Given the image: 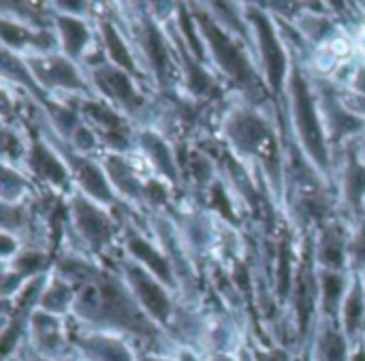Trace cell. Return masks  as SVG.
Here are the masks:
<instances>
[{"label": "cell", "instance_id": "d590c367", "mask_svg": "<svg viewBox=\"0 0 365 361\" xmlns=\"http://www.w3.org/2000/svg\"><path fill=\"white\" fill-rule=\"evenodd\" d=\"M71 141H73V146H75L77 150H90V148L96 146L94 133H92L90 128H86V126H79V128L71 135Z\"/></svg>", "mask_w": 365, "mask_h": 361}, {"label": "cell", "instance_id": "7bdbcfd3", "mask_svg": "<svg viewBox=\"0 0 365 361\" xmlns=\"http://www.w3.org/2000/svg\"><path fill=\"white\" fill-rule=\"evenodd\" d=\"M351 361H365V342H359L357 347H353Z\"/></svg>", "mask_w": 365, "mask_h": 361}, {"label": "cell", "instance_id": "ba28073f", "mask_svg": "<svg viewBox=\"0 0 365 361\" xmlns=\"http://www.w3.org/2000/svg\"><path fill=\"white\" fill-rule=\"evenodd\" d=\"M79 361H137V353L124 338L109 332H75L68 334Z\"/></svg>", "mask_w": 365, "mask_h": 361}, {"label": "cell", "instance_id": "f35d334b", "mask_svg": "<svg viewBox=\"0 0 365 361\" xmlns=\"http://www.w3.org/2000/svg\"><path fill=\"white\" fill-rule=\"evenodd\" d=\"M60 9H64V11H68V15H79V13H83L86 9H88V4L86 2H60Z\"/></svg>", "mask_w": 365, "mask_h": 361}, {"label": "cell", "instance_id": "60d3db41", "mask_svg": "<svg viewBox=\"0 0 365 361\" xmlns=\"http://www.w3.org/2000/svg\"><path fill=\"white\" fill-rule=\"evenodd\" d=\"M15 244H17V242L9 235V231H4V233H2V257H4V259H6L13 250H17Z\"/></svg>", "mask_w": 365, "mask_h": 361}, {"label": "cell", "instance_id": "52a82bcc", "mask_svg": "<svg viewBox=\"0 0 365 361\" xmlns=\"http://www.w3.org/2000/svg\"><path fill=\"white\" fill-rule=\"evenodd\" d=\"M30 345L32 353L43 360H66L73 351L71 338L62 327L60 317L49 315L45 310H34L30 315Z\"/></svg>", "mask_w": 365, "mask_h": 361}, {"label": "cell", "instance_id": "cb8c5ba5", "mask_svg": "<svg viewBox=\"0 0 365 361\" xmlns=\"http://www.w3.org/2000/svg\"><path fill=\"white\" fill-rule=\"evenodd\" d=\"M75 291L71 289L68 283H64L62 278H53L51 285L47 287V291H43L41 300H38V306L41 310L49 312V315H64L68 312V308L75 306Z\"/></svg>", "mask_w": 365, "mask_h": 361}, {"label": "cell", "instance_id": "f6af8a7d", "mask_svg": "<svg viewBox=\"0 0 365 361\" xmlns=\"http://www.w3.org/2000/svg\"><path fill=\"white\" fill-rule=\"evenodd\" d=\"M220 361H237L235 357H229V355H220Z\"/></svg>", "mask_w": 365, "mask_h": 361}, {"label": "cell", "instance_id": "4fadbf2b", "mask_svg": "<svg viewBox=\"0 0 365 361\" xmlns=\"http://www.w3.org/2000/svg\"><path fill=\"white\" fill-rule=\"evenodd\" d=\"M353 345L338 323L325 321L319 330V336L312 347L314 361H351Z\"/></svg>", "mask_w": 365, "mask_h": 361}, {"label": "cell", "instance_id": "603a6c76", "mask_svg": "<svg viewBox=\"0 0 365 361\" xmlns=\"http://www.w3.org/2000/svg\"><path fill=\"white\" fill-rule=\"evenodd\" d=\"M139 39H141L143 51H145L156 77L160 81H165V73H167V66H169V54H167V45H165V39H163L160 30L152 21H148L143 26Z\"/></svg>", "mask_w": 365, "mask_h": 361}, {"label": "cell", "instance_id": "8fae6325", "mask_svg": "<svg viewBox=\"0 0 365 361\" xmlns=\"http://www.w3.org/2000/svg\"><path fill=\"white\" fill-rule=\"evenodd\" d=\"M94 79L98 81V88L122 109L135 111L141 105V98L130 81V75L113 64L109 66H98L94 71Z\"/></svg>", "mask_w": 365, "mask_h": 361}, {"label": "cell", "instance_id": "d4e9b609", "mask_svg": "<svg viewBox=\"0 0 365 361\" xmlns=\"http://www.w3.org/2000/svg\"><path fill=\"white\" fill-rule=\"evenodd\" d=\"M107 176L111 178V182L120 188V193L128 195V197H143L145 195V186L137 180V173L126 165V161L118 158V156H109L105 163Z\"/></svg>", "mask_w": 365, "mask_h": 361}, {"label": "cell", "instance_id": "8992f818", "mask_svg": "<svg viewBox=\"0 0 365 361\" xmlns=\"http://www.w3.org/2000/svg\"><path fill=\"white\" fill-rule=\"evenodd\" d=\"M227 135L233 146L244 154H259L265 161H272L274 154V135L269 124L252 111H240L227 122Z\"/></svg>", "mask_w": 365, "mask_h": 361}, {"label": "cell", "instance_id": "44dd1931", "mask_svg": "<svg viewBox=\"0 0 365 361\" xmlns=\"http://www.w3.org/2000/svg\"><path fill=\"white\" fill-rule=\"evenodd\" d=\"M101 32H103V43L107 47V56L111 58V64L126 71L128 75H139L137 62H135L126 41L122 39V34L113 28V24L101 21Z\"/></svg>", "mask_w": 365, "mask_h": 361}, {"label": "cell", "instance_id": "2e32d148", "mask_svg": "<svg viewBox=\"0 0 365 361\" xmlns=\"http://www.w3.org/2000/svg\"><path fill=\"white\" fill-rule=\"evenodd\" d=\"M30 167L38 178L51 182L53 186H66L68 184V171H66L64 163L43 141H36L32 146V150H30Z\"/></svg>", "mask_w": 365, "mask_h": 361}, {"label": "cell", "instance_id": "ee69618b", "mask_svg": "<svg viewBox=\"0 0 365 361\" xmlns=\"http://www.w3.org/2000/svg\"><path fill=\"white\" fill-rule=\"evenodd\" d=\"M19 361H53V360H43V357H38V355L30 353V355H26L24 360H19ZM58 361H79V360H71V357H66V360H58Z\"/></svg>", "mask_w": 365, "mask_h": 361}, {"label": "cell", "instance_id": "d6986e66", "mask_svg": "<svg viewBox=\"0 0 365 361\" xmlns=\"http://www.w3.org/2000/svg\"><path fill=\"white\" fill-rule=\"evenodd\" d=\"M139 143H141L143 152L148 154V158L152 161V165L165 178L175 182L178 180V165H175V158L171 154L169 143L163 137H158L156 133H152V131H141L139 133Z\"/></svg>", "mask_w": 365, "mask_h": 361}, {"label": "cell", "instance_id": "f1b7e54d", "mask_svg": "<svg viewBox=\"0 0 365 361\" xmlns=\"http://www.w3.org/2000/svg\"><path fill=\"white\" fill-rule=\"evenodd\" d=\"M178 24H180L182 36L186 39L188 51H192L195 58L199 62H203L205 60V49H203V43H201V34H197V24H195L190 11L186 9V4H180L178 6Z\"/></svg>", "mask_w": 365, "mask_h": 361}, {"label": "cell", "instance_id": "ac0fdd59", "mask_svg": "<svg viewBox=\"0 0 365 361\" xmlns=\"http://www.w3.org/2000/svg\"><path fill=\"white\" fill-rule=\"evenodd\" d=\"M56 24H58V32H60L64 54L68 56V60H79L81 54L86 51L88 43H90L88 26L79 17H73V15H58Z\"/></svg>", "mask_w": 365, "mask_h": 361}, {"label": "cell", "instance_id": "5bb4252c", "mask_svg": "<svg viewBox=\"0 0 365 361\" xmlns=\"http://www.w3.org/2000/svg\"><path fill=\"white\" fill-rule=\"evenodd\" d=\"M126 248L130 253V257L135 261H139V265H143L150 274H154L163 285H173V270L167 257H163L145 238L130 233L126 240Z\"/></svg>", "mask_w": 365, "mask_h": 361}, {"label": "cell", "instance_id": "ab89813d", "mask_svg": "<svg viewBox=\"0 0 365 361\" xmlns=\"http://www.w3.org/2000/svg\"><path fill=\"white\" fill-rule=\"evenodd\" d=\"M137 361H178L171 355H158V353H145V351H137Z\"/></svg>", "mask_w": 365, "mask_h": 361}, {"label": "cell", "instance_id": "6da1fadb", "mask_svg": "<svg viewBox=\"0 0 365 361\" xmlns=\"http://www.w3.org/2000/svg\"><path fill=\"white\" fill-rule=\"evenodd\" d=\"M86 280L88 283L79 287L73 306L77 317L98 327V332H124L139 338L148 349L145 353L171 355V347L163 336V327L141 310L133 293H128L115 278L101 272H88Z\"/></svg>", "mask_w": 365, "mask_h": 361}, {"label": "cell", "instance_id": "7c38bea8", "mask_svg": "<svg viewBox=\"0 0 365 361\" xmlns=\"http://www.w3.org/2000/svg\"><path fill=\"white\" fill-rule=\"evenodd\" d=\"M71 163L75 167V178H77L79 186L83 188V193H88L90 199H94L98 203H113L115 201L107 171H103L94 161H88V158L71 156Z\"/></svg>", "mask_w": 365, "mask_h": 361}, {"label": "cell", "instance_id": "277c9868", "mask_svg": "<svg viewBox=\"0 0 365 361\" xmlns=\"http://www.w3.org/2000/svg\"><path fill=\"white\" fill-rule=\"evenodd\" d=\"M126 280L133 289V295L141 310L160 327H169L173 323V304L163 287V283L150 274L143 265L139 263H126Z\"/></svg>", "mask_w": 365, "mask_h": 361}, {"label": "cell", "instance_id": "3957f363", "mask_svg": "<svg viewBox=\"0 0 365 361\" xmlns=\"http://www.w3.org/2000/svg\"><path fill=\"white\" fill-rule=\"evenodd\" d=\"M197 26H199L201 36L205 39L212 56L216 58L218 66L231 79H235L240 86H244V88L252 86L257 81V73H255L250 60L246 58V54L231 39V34L225 28H220L214 17H210L207 13H203L199 9H197Z\"/></svg>", "mask_w": 365, "mask_h": 361}, {"label": "cell", "instance_id": "b9f144b4", "mask_svg": "<svg viewBox=\"0 0 365 361\" xmlns=\"http://www.w3.org/2000/svg\"><path fill=\"white\" fill-rule=\"evenodd\" d=\"M175 360L178 361H203L197 353H192L190 349H180L178 351V355H175Z\"/></svg>", "mask_w": 365, "mask_h": 361}, {"label": "cell", "instance_id": "bcb514c9", "mask_svg": "<svg viewBox=\"0 0 365 361\" xmlns=\"http://www.w3.org/2000/svg\"><path fill=\"white\" fill-rule=\"evenodd\" d=\"M272 361H289V360H287V357H284V355H278V357H276V360H272Z\"/></svg>", "mask_w": 365, "mask_h": 361}, {"label": "cell", "instance_id": "8d00e7d4", "mask_svg": "<svg viewBox=\"0 0 365 361\" xmlns=\"http://www.w3.org/2000/svg\"><path fill=\"white\" fill-rule=\"evenodd\" d=\"M351 257L359 268H365V227L357 231V235L351 244Z\"/></svg>", "mask_w": 365, "mask_h": 361}, {"label": "cell", "instance_id": "9a60e30c", "mask_svg": "<svg viewBox=\"0 0 365 361\" xmlns=\"http://www.w3.org/2000/svg\"><path fill=\"white\" fill-rule=\"evenodd\" d=\"M342 319H340V327L342 332L346 334L349 342L353 347H357L361 340V330H364L365 321V289L361 283H355L349 293H346V300L342 304Z\"/></svg>", "mask_w": 365, "mask_h": 361}, {"label": "cell", "instance_id": "7a4b0ae2", "mask_svg": "<svg viewBox=\"0 0 365 361\" xmlns=\"http://www.w3.org/2000/svg\"><path fill=\"white\" fill-rule=\"evenodd\" d=\"M291 105L297 137L310 156V161L321 169H329V152H327V135L317 109V101L312 96V88L308 86L302 71H293L291 75Z\"/></svg>", "mask_w": 365, "mask_h": 361}, {"label": "cell", "instance_id": "4316f807", "mask_svg": "<svg viewBox=\"0 0 365 361\" xmlns=\"http://www.w3.org/2000/svg\"><path fill=\"white\" fill-rule=\"evenodd\" d=\"M344 195L357 208L365 197V165H361L353 154L349 156L344 169Z\"/></svg>", "mask_w": 365, "mask_h": 361}, {"label": "cell", "instance_id": "74e56055", "mask_svg": "<svg viewBox=\"0 0 365 361\" xmlns=\"http://www.w3.org/2000/svg\"><path fill=\"white\" fill-rule=\"evenodd\" d=\"M353 92H359V94H365V64L359 66L353 75Z\"/></svg>", "mask_w": 365, "mask_h": 361}, {"label": "cell", "instance_id": "836d02e7", "mask_svg": "<svg viewBox=\"0 0 365 361\" xmlns=\"http://www.w3.org/2000/svg\"><path fill=\"white\" fill-rule=\"evenodd\" d=\"M190 169H192V176H195L199 182H210V180H212L214 167H212L210 158H205L203 154H199V152L190 154Z\"/></svg>", "mask_w": 365, "mask_h": 361}, {"label": "cell", "instance_id": "30bf717a", "mask_svg": "<svg viewBox=\"0 0 365 361\" xmlns=\"http://www.w3.org/2000/svg\"><path fill=\"white\" fill-rule=\"evenodd\" d=\"M30 73L45 88H62V90H75V92L88 90V83L83 81L75 64L64 56L36 58L34 64L30 66Z\"/></svg>", "mask_w": 365, "mask_h": 361}, {"label": "cell", "instance_id": "e0dca14e", "mask_svg": "<svg viewBox=\"0 0 365 361\" xmlns=\"http://www.w3.org/2000/svg\"><path fill=\"white\" fill-rule=\"evenodd\" d=\"M323 111H325V124L327 131L331 133L334 139L355 135L364 128V120L353 116L340 101V96H327L323 101Z\"/></svg>", "mask_w": 365, "mask_h": 361}, {"label": "cell", "instance_id": "4dcf8cb0", "mask_svg": "<svg viewBox=\"0 0 365 361\" xmlns=\"http://www.w3.org/2000/svg\"><path fill=\"white\" fill-rule=\"evenodd\" d=\"M45 265V255L43 253H36V250H28V253H21L15 257L13 261V274L17 276H34L41 268Z\"/></svg>", "mask_w": 365, "mask_h": 361}, {"label": "cell", "instance_id": "ffe728a7", "mask_svg": "<svg viewBox=\"0 0 365 361\" xmlns=\"http://www.w3.org/2000/svg\"><path fill=\"white\" fill-rule=\"evenodd\" d=\"M346 278L340 272L325 270L321 274V302L327 321L336 323V317L342 312V304L346 300Z\"/></svg>", "mask_w": 365, "mask_h": 361}, {"label": "cell", "instance_id": "e575fe53", "mask_svg": "<svg viewBox=\"0 0 365 361\" xmlns=\"http://www.w3.org/2000/svg\"><path fill=\"white\" fill-rule=\"evenodd\" d=\"M340 101H342V105H344L353 116L365 118V94H359V92L349 90V92L340 94Z\"/></svg>", "mask_w": 365, "mask_h": 361}, {"label": "cell", "instance_id": "9c48e42d", "mask_svg": "<svg viewBox=\"0 0 365 361\" xmlns=\"http://www.w3.org/2000/svg\"><path fill=\"white\" fill-rule=\"evenodd\" d=\"M71 214L75 227L92 246H103L111 240L113 225L109 216L92 199H86L83 195H75L71 201Z\"/></svg>", "mask_w": 365, "mask_h": 361}, {"label": "cell", "instance_id": "7402d4cb", "mask_svg": "<svg viewBox=\"0 0 365 361\" xmlns=\"http://www.w3.org/2000/svg\"><path fill=\"white\" fill-rule=\"evenodd\" d=\"M2 28V41H4V47H24V45H34L36 49H49L53 47V36L49 32H30L26 26L17 24V21H11V19H2L0 24Z\"/></svg>", "mask_w": 365, "mask_h": 361}, {"label": "cell", "instance_id": "f546056e", "mask_svg": "<svg viewBox=\"0 0 365 361\" xmlns=\"http://www.w3.org/2000/svg\"><path fill=\"white\" fill-rule=\"evenodd\" d=\"M182 58H184V64H186V71H188V88L195 92V94H203L212 88V77L210 73L201 66V62L197 58H192L190 54H186L182 49Z\"/></svg>", "mask_w": 365, "mask_h": 361}, {"label": "cell", "instance_id": "83f0119b", "mask_svg": "<svg viewBox=\"0 0 365 361\" xmlns=\"http://www.w3.org/2000/svg\"><path fill=\"white\" fill-rule=\"evenodd\" d=\"M310 278H306V270L302 272L299 276V283H297V291H295V310H297V319H299V336L306 338L308 334V323H310V317H312V302H314V293L310 289Z\"/></svg>", "mask_w": 365, "mask_h": 361}, {"label": "cell", "instance_id": "5b68a950", "mask_svg": "<svg viewBox=\"0 0 365 361\" xmlns=\"http://www.w3.org/2000/svg\"><path fill=\"white\" fill-rule=\"evenodd\" d=\"M246 15H248V21L255 30V36H257V43H259V49H261V58H263V66H265V75H267V81L272 86V90L276 94L282 92V86L287 81V54L282 49V43L276 34V28L269 19L267 13H263L261 9L257 6H248L246 9Z\"/></svg>", "mask_w": 365, "mask_h": 361}, {"label": "cell", "instance_id": "484cf974", "mask_svg": "<svg viewBox=\"0 0 365 361\" xmlns=\"http://www.w3.org/2000/svg\"><path fill=\"white\" fill-rule=\"evenodd\" d=\"M344 240L336 231H327L319 244V263L329 272H340L344 268Z\"/></svg>", "mask_w": 365, "mask_h": 361}, {"label": "cell", "instance_id": "1f68e13d", "mask_svg": "<svg viewBox=\"0 0 365 361\" xmlns=\"http://www.w3.org/2000/svg\"><path fill=\"white\" fill-rule=\"evenodd\" d=\"M278 295L287 300L291 295V250L289 244H280L278 253Z\"/></svg>", "mask_w": 365, "mask_h": 361}, {"label": "cell", "instance_id": "d6a6232c", "mask_svg": "<svg viewBox=\"0 0 365 361\" xmlns=\"http://www.w3.org/2000/svg\"><path fill=\"white\" fill-rule=\"evenodd\" d=\"M210 203H212V208L225 218V220H229V223H237V216H235V212H233V203H231V197L227 195V190H225V186L220 184V182H216L212 188H210Z\"/></svg>", "mask_w": 365, "mask_h": 361}]
</instances>
